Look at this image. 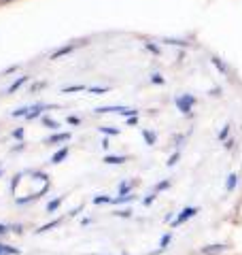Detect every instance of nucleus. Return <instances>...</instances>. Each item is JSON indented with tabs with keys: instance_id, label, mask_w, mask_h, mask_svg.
Listing matches in <instances>:
<instances>
[{
	"instance_id": "2",
	"label": "nucleus",
	"mask_w": 242,
	"mask_h": 255,
	"mask_svg": "<svg viewBox=\"0 0 242 255\" xmlns=\"http://www.w3.org/2000/svg\"><path fill=\"white\" fill-rule=\"evenodd\" d=\"M200 213V209L198 206H183V209L174 215V219L170 221V230H174V228H179V226H183V223H187L189 219H193L196 215Z\"/></svg>"
},
{
	"instance_id": "37",
	"label": "nucleus",
	"mask_w": 242,
	"mask_h": 255,
	"mask_svg": "<svg viewBox=\"0 0 242 255\" xmlns=\"http://www.w3.org/2000/svg\"><path fill=\"white\" fill-rule=\"evenodd\" d=\"M125 124H127V126H138V115L127 117V119H125Z\"/></svg>"
},
{
	"instance_id": "26",
	"label": "nucleus",
	"mask_w": 242,
	"mask_h": 255,
	"mask_svg": "<svg viewBox=\"0 0 242 255\" xmlns=\"http://www.w3.org/2000/svg\"><path fill=\"white\" fill-rule=\"evenodd\" d=\"M23 136H26V128H23V126H19V128H15V130L11 132V138H15V140H19V142H23Z\"/></svg>"
},
{
	"instance_id": "10",
	"label": "nucleus",
	"mask_w": 242,
	"mask_h": 255,
	"mask_svg": "<svg viewBox=\"0 0 242 255\" xmlns=\"http://www.w3.org/2000/svg\"><path fill=\"white\" fill-rule=\"evenodd\" d=\"M138 185V179H125V181H121L119 183V187H117V196H123V194H134V187Z\"/></svg>"
},
{
	"instance_id": "17",
	"label": "nucleus",
	"mask_w": 242,
	"mask_h": 255,
	"mask_svg": "<svg viewBox=\"0 0 242 255\" xmlns=\"http://www.w3.org/2000/svg\"><path fill=\"white\" fill-rule=\"evenodd\" d=\"M102 162L109 164V166H121V164L130 162V157H127V155H104Z\"/></svg>"
},
{
	"instance_id": "38",
	"label": "nucleus",
	"mask_w": 242,
	"mask_h": 255,
	"mask_svg": "<svg viewBox=\"0 0 242 255\" xmlns=\"http://www.w3.org/2000/svg\"><path fill=\"white\" fill-rule=\"evenodd\" d=\"M23 149H26V142H17V145H15L11 151H13V153H19V151H23Z\"/></svg>"
},
{
	"instance_id": "42",
	"label": "nucleus",
	"mask_w": 242,
	"mask_h": 255,
	"mask_svg": "<svg viewBox=\"0 0 242 255\" xmlns=\"http://www.w3.org/2000/svg\"><path fill=\"white\" fill-rule=\"evenodd\" d=\"M0 179H2V164H0Z\"/></svg>"
},
{
	"instance_id": "8",
	"label": "nucleus",
	"mask_w": 242,
	"mask_h": 255,
	"mask_svg": "<svg viewBox=\"0 0 242 255\" xmlns=\"http://www.w3.org/2000/svg\"><path fill=\"white\" fill-rule=\"evenodd\" d=\"M30 79H32L30 75H19V77L15 79V81H13L9 87H6V92H4V94H9V96H11V94H15V92H19L23 85H26V83H30Z\"/></svg>"
},
{
	"instance_id": "13",
	"label": "nucleus",
	"mask_w": 242,
	"mask_h": 255,
	"mask_svg": "<svg viewBox=\"0 0 242 255\" xmlns=\"http://www.w3.org/2000/svg\"><path fill=\"white\" fill-rule=\"evenodd\" d=\"M140 134H142V138H144V142H147L149 147H155L157 145V132L155 130H151V128H142L140 130Z\"/></svg>"
},
{
	"instance_id": "39",
	"label": "nucleus",
	"mask_w": 242,
	"mask_h": 255,
	"mask_svg": "<svg viewBox=\"0 0 242 255\" xmlns=\"http://www.w3.org/2000/svg\"><path fill=\"white\" fill-rule=\"evenodd\" d=\"M223 147H225V149H228V151H230V149L234 147V138H228V140H225V142H223Z\"/></svg>"
},
{
	"instance_id": "4",
	"label": "nucleus",
	"mask_w": 242,
	"mask_h": 255,
	"mask_svg": "<svg viewBox=\"0 0 242 255\" xmlns=\"http://www.w3.org/2000/svg\"><path fill=\"white\" fill-rule=\"evenodd\" d=\"M70 138H72L70 132H53L47 138H43V145L45 147H62V145H68Z\"/></svg>"
},
{
	"instance_id": "41",
	"label": "nucleus",
	"mask_w": 242,
	"mask_h": 255,
	"mask_svg": "<svg viewBox=\"0 0 242 255\" xmlns=\"http://www.w3.org/2000/svg\"><path fill=\"white\" fill-rule=\"evenodd\" d=\"M17 68H19V66H11V68H6V70H4V75H11V73H15Z\"/></svg>"
},
{
	"instance_id": "35",
	"label": "nucleus",
	"mask_w": 242,
	"mask_h": 255,
	"mask_svg": "<svg viewBox=\"0 0 242 255\" xmlns=\"http://www.w3.org/2000/svg\"><path fill=\"white\" fill-rule=\"evenodd\" d=\"M49 83L47 81H36V83H32V87H30V92H38V90H43V87H47Z\"/></svg>"
},
{
	"instance_id": "5",
	"label": "nucleus",
	"mask_w": 242,
	"mask_h": 255,
	"mask_svg": "<svg viewBox=\"0 0 242 255\" xmlns=\"http://www.w3.org/2000/svg\"><path fill=\"white\" fill-rule=\"evenodd\" d=\"M47 109H55V105H49V102H34V105H30V111L28 115L23 117L26 122H34V119H40L45 115Z\"/></svg>"
},
{
	"instance_id": "36",
	"label": "nucleus",
	"mask_w": 242,
	"mask_h": 255,
	"mask_svg": "<svg viewBox=\"0 0 242 255\" xmlns=\"http://www.w3.org/2000/svg\"><path fill=\"white\" fill-rule=\"evenodd\" d=\"M66 122H68L70 126H81V117H77V115H68V117H66Z\"/></svg>"
},
{
	"instance_id": "21",
	"label": "nucleus",
	"mask_w": 242,
	"mask_h": 255,
	"mask_svg": "<svg viewBox=\"0 0 242 255\" xmlns=\"http://www.w3.org/2000/svg\"><path fill=\"white\" fill-rule=\"evenodd\" d=\"M92 204L94 206H102V204H113V196H107V194H98L92 198Z\"/></svg>"
},
{
	"instance_id": "20",
	"label": "nucleus",
	"mask_w": 242,
	"mask_h": 255,
	"mask_svg": "<svg viewBox=\"0 0 242 255\" xmlns=\"http://www.w3.org/2000/svg\"><path fill=\"white\" fill-rule=\"evenodd\" d=\"M98 132L102 134V136H119L121 134V130L119 128H115V126H98Z\"/></svg>"
},
{
	"instance_id": "3",
	"label": "nucleus",
	"mask_w": 242,
	"mask_h": 255,
	"mask_svg": "<svg viewBox=\"0 0 242 255\" xmlns=\"http://www.w3.org/2000/svg\"><path fill=\"white\" fill-rule=\"evenodd\" d=\"M83 45H85V41H70V43H66V45L58 47L55 51H51L49 60H51V62H58L60 58H66V55H70L72 51H77L79 47H83Z\"/></svg>"
},
{
	"instance_id": "15",
	"label": "nucleus",
	"mask_w": 242,
	"mask_h": 255,
	"mask_svg": "<svg viewBox=\"0 0 242 255\" xmlns=\"http://www.w3.org/2000/svg\"><path fill=\"white\" fill-rule=\"evenodd\" d=\"M64 200H66V196H58V198H53V200H49L45 204V213H49V215L58 213V209L64 204Z\"/></svg>"
},
{
	"instance_id": "9",
	"label": "nucleus",
	"mask_w": 242,
	"mask_h": 255,
	"mask_svg": "<svg viewBox=\"0 0 242 255\" xmlns=\"http://www.w3.org/2000/svg\"><path fill=\"white\" fill-rule=\"evenodd\" d=\"M64 223V217H53L51 221H47V223H43V226H38L36 230H34V234H45V232H51L53 228H60Z\"/></svg>"
},
{
	"instance_id": "11",
	"label": "nucleus",
	"mask_w": 242,
	"mask_h": 255,
	"mask_svg": "<svg viewBox=\"0 0 242 255\" xmlns=\"http://www.w3.org/2000/svg\"><path fill=\"white\" fill-rule=\"evenodd\" d=\"M40 124H43V128H47V130H51V132H60V128H62V124L58 122V119H53L51 115H43L40 117Z\"/></svg>"
},
{
	"instance_id": "14",
	"label": "nucleus",
	"mask_w": 242,
	"mask_h": 255,
	"mask_svg": "<svg viewBox=\"0 0 242 255\" xmlns=\"http://www.w3.org/2000/svg\"><path fill=\"white\" fill-rule=\"evenodd\" d=\"M123 105H109V107H96L94 115H109V113H121Z\"/></svg>"
},
{
	"instance_id": "33",
	"label": "nucleus",
	"mask_w": 242,
	"mask_h": 255,
	"mask_svg": "<svg viewBox=\"0 0 242 255\" xmlns=\"http://www.w3.org/2000/svg\"><path fill=\"white\" fill-rule=\"evenodd\" d=\"M6 234H11V223L0 221V236H6Z\"/></svg>"
},
{
	"instance_id": "34",
	"label": "nucleus",
	"mask_w": 242,
	"mask_h": 255,
	"mask_svg": "<svg viewBox=\"0 0 242 255\" xmlns=\"http://www.w3.org/2000/svg\"><path fill=\"white\" fill-rule=\"evenodd\" d=\"M11 234H23V223H11Z\"/></svg>"
},
{
	"instance_id": "22",
	"label": "nucleus",
	"mask_w": 242,
	"mask_h": 255,
	"mask_svg": "<svg viewBox=\"0 0 242 255\" xmlns=\"http://www.w3.org/2000/svg\"><path fill=\"white\" fill-rule=\"evenodd\" d=\"M19 253H21V249H17V247L0 243V255H19Z\"/></svg>"
},
{
	"instance_id": "40",
	"label": "nucleus",
	"mask_w": 242,
	"mask_h": 255,
	"mask_svg": "<svg viewBox=\"0 0 242 255\" xmlns=\"http://www.w3.org/2000/svg\"><path fill=\"white\" fill-rule=\"evenodd\" d=\"M211 96H221V87H213V90H211Z\"/></svg>"
},
{
	"instance_id": "30",
	"label": "nucleus",
	"mask_w": 242,
	"mask_h": 255,
	"mask_svg": "<svg viewBox=\"0 0 242 255\" xmlns=\"http://www.w3.org/2000/svg\"><path fill=\"white\" fill-rule=\"evenodd\" d=\"M179 159H181V149H176V151H174V153H172L170 157H168V162H166V166H168V168H172V166H176V164H179Z\"/></svg>"
},
{
	"instance_id": "23",
	"label": "nucleus",
	"mask_w": 242,
	"mask_h": 255,
	"mask_svg": "<svg viewBox=\"0 0 242 255\" xmlns=\"http://www.w3.org/2000/svg\"><path fill=\"white\" fill-rule=\"evenodd\" d=\"M90 85H81V83H75V85H66L62 87V94H72V92H87Z\"/></svg>"
},
{
	"instance_id": "7",
	"label": "nucleus",
	"mask_w": 242,
	"mask_h": 255,
	"mask_svg": "<svg viewBox=\"0 0 242 255\" xmlns=\"http://www.w3.org/2000/svg\"><path fill=\"white\" fill-rule=\"evenodd\" d=\"M70 155V145H62V147H58V151L51 155V159H49V164H53V166H58V164H62V162H66V157Z\"/></svg>"
},
{
	"instance_id": "31",
	"label": "nucleus",
	"mask_w": 242,
	"mask_h": 255,
	"mask_svg": "<svg viewBox=\"0 0 242 255\" xmlns=\"http://www.w3.org/2000/svg\"><path fill=\"white\" fill-rule=\"evenodd\" d=\"M144 49L151 51L153 55H161V47H159V45H155L153 41H147V43H144Z\"/></svg>"
},
{
	"instance_id": "1",
	"label": "nucleus",
	"mask_w": 242,
	"mask_h": 255,
	"mask_svg": "<svg viewBox=\"0 0 242 255\" xmlns=\"http://www.w3.org/2000/svg\"><path fill=\"white\" fill-rule=\"evenodd\" d=\"M174 105L179 109V113L185 117H191L193 115V109L198 105V98L193 94H176L174 96Z\"/></svg>"
},
{
	"instance_id": "16",
	"label": "nucleus",
	"mask_w": 242,
	"mask_h": 255,
	"mask_svg": "<svg viewBox=\"0 0 242 255\" xmlns=\"http://www.w3.org/2000/svg\"><path fill=\"white\" fill-rule=\"evenodd\" d=\"M211 64L219 70V75H230V66L223 62V58H219V55H211Z\"/></svg>"
},
{
	"instance_id": "12",
	"label": "nucleus",
	"mask_w": 242,
	"mask_h": 255,
	"mask_svg": "<svg viewBox=\"0 0 242 255\" xmlns=\"http://www.w3.org/2000/svg\"><path fill=\"white\" fill-rule=\"evenodd\" d=\"M170 243H172V232H166L164 236L159 238V245H157V249L155 251H151L149 255H159V253H164L168 247H170Z\"/></svg>"
},
{
	"instance_id": "6",
	"label": "nucleus",
	"mask_w": 242,
	"mask_h": 255,
	"mask_svg": "<svg viewBox=\"0 0 242 255\" xmlns=\"http://www.w3.org/2000/svg\"><path fill=\"white\" fill-rule=\"evenodd\" d=\"M230 249V245H225V243H215V245H204L200 249L202 255H219V253H225Z\"/></svg>"
},
{
	"instance_id": "25",
	"label": "nucleus",
	"mask_w": 242,
	"mask_h": 255,
	"mask_svg": "<svg viewBox=\"0 0 242 255\" xmlns=\"http://www.w3.org/2000/svg\"><path fill=\"white\" fill-rule=\"evenodd\" d=\"M230 132H232V124H225V126L221 128V132L217 134V140L225 142V140H228V136H230Z\"/></svg>"
},
{
	"instance_id": "28",
	"label": "nucleus",
	"mask_w": 242,
	"mask_h": 255,
	"mask_svg": "<svg viewBox=\"0 0 242 255\" xmlns=\"http://www.w3.org/2000/svg\"><path fill=\"white\" fill-rule=\"evenodd\" d=\"M170 185H172V181L170 179H164V181H159L155 187H153V191L155 194H159V191H166V189H170Z\"/></svg>"
},
{
	"instance_id": "32",
	"label": "nucleus",
	"mask_w": 242,
	"mask_h": 255,
	"mask_svg": "<svg viewBox=\"0 0 242 255\" xmlns=\"http://www.w3.org/2000/svg\"><path fill=\"white\" fill-rule=\"evenodd\" d=\"M155 200H157V194H155V191H151L149 196H144V198H142V206H151Z\"/></svg>"
},
{
	"instance_id": "18",
	"label": "nucleus",
	"mask_w": 242,
	"mask_h": 255,
	"mask_svg": "<svg viewBox=\"0 0 242 255\" xmlns=\"http://www.w3.org/2000/svg\"><path fill=\"white\" fill-rule=\"evenodd\" d=\"M238 185V174L236 172H230L228 177H225V194H232L234 189Z\"/></svg>"
},
{
	"instance_id": "27",
	"label": "nucleus",
	"mask_w": 242,
	"mask_h": 255,
	"mask_svg": "<svg viewBox=\"0 0 242 255\" xmlns=\"http://www.w3.org/2000/svg\"><path fill=\"white\" fill-rule=\"evenodd\" d=\"M113 217L130 219V217H132V209H117V211H113Z\"/></svg>"
},
{
	"instance_id": "29",
	"label": "nucleus",
	"mask_w": 242,
	"mask_h": 255,
	"mask_svg": "<svg viewBox=\"0 0 242 255\" xmlns=\"http://www.w3.org/2000/svg\"><path fill=\"white\" fill-rule=\"evenodd\" d=\"M149 81H151L153 85H166V77L161 75V73H153V75L149 77Z\"/></svg>"
},
{
	"instance_id": "24",
	"label": "nucleus",
	"mask_w": 242,
	"mask_h": 255,
	"mask_svg": "<svg viewBox=\"0 0 242 255\" xmlns=\"http://www.w3.org/2000/svg\"><path fill=\"white\" fill-rule=\"evenodd\" d=\"M87 92L96 94V96H102V94L111 92V87H109V85H90V87H87Z\"/></svg>"
},
{
	"instance_id": "19",
	"label": "nucleus",
	"mask_w": 242,
	"mask_h": 255,
	"mask_svg": "<svg viewBox=\"0 0 242 255\" xmlns=\"http://www.w3.org/2000/svg\"><path fill=\"white\" fill-rule=\"evenodd\" d=\"M136 200V194H123V196H113V206L119 204H132Z\"/></svg>"
}]
</instances>
